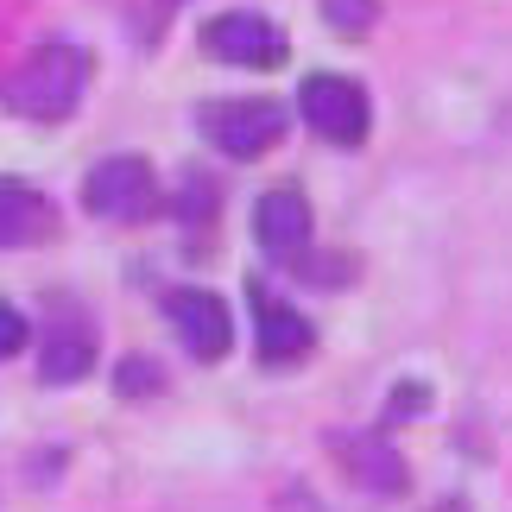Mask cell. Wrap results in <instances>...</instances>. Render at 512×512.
Instances as JSON below:
<instances>
[{"label":"cell","instance_id":"cell-8","mask_svg":"<svg viewBox=\"0 0 512 512\" xmlns=\"http://www.w3.org/2000/svg\"><path fill=\"white\" fill-rule=\"evenodd\" d=\"M57 234V203L26 177H0V247L19 253V247H45Z\"/></svg>","mask_w":512,"mask_h":512},{"label":"cell","instance_id":"cell-3","mask_svg":"<svg viewBox=\"0 0 512 512\" xmlns=\"http://www.w3.org/2000/svg\"><path fill=\"white\" fill-rule=\"evenodd\" d=\"M298 114L310 121V133L329 146H361L367 127H373V102L354 76H336V70H317L298 83Z\"/></svg>","mask_w":512,"mask_h":512},{"label":"cell","instance_id":"cell-4","mask_svg":"<svg viewBox=\"0 0 512 512\" xmlns=\"http://www.w3.org/2000/svg\"><path fill=\"white\" fill-rule=\"evenodd\" d=\"M196 127H203V140L215 152H228V159H260L285 140V108L279 102H260V95H241V102H209L196 114Z\"/></svg>","mask_w":512,"mask_h":512},{"label":"cell","instance_id":"cell-5","mask_svg":"<svg viewBox=\"0 0 512 512\" xmlns=\"http://www.w3.org/2000/svg\"><path fill=\"white\" fill-rule=\"evenodd\" d=\"M203 51L234 64V70H279L291 57V38H285V26L272 13L234 7V13H215L203 26Z\"/></svg>","mask_w":512,"mask_h":512},{"label":"cell","instance_id":"cell-13","mask_svg":"<svg viewBox=\"0 0 512 512\" xmlns=\"http://www.w3.org/2000/svg\"><path fill=\"white\" fill-rule=\"evenodd\" d=\"M32 342V323H26V310H13V304H0V361H13L19 348Z\"/></svg>","mask_w":512,"mask_h":512},{"label":"cell","instance_id":"cell-14","mask_svg":"<svg viewBox=\"0 0 512 512\" xmlns=\"http://www.w3.org/2000/svg\"><path fill=\"white\" fill-rule=\"evenodd\" d=\"M159 386H165V373L152 361H127L121 367V392H159Z\"/></svg>","mask_w":512,"mask_h":512},{"label":"cell","instance_id":"cell-1","mask_svg":"<svg viewBox=\"0 0 512 512\" xmlns=\"http://www.w3.org/2000/svg\"><path fill=\"white\" fill-rule=\"evenodd\" d=\"M89 51L70 45V38H51V45L26 51L19 64L0 76V108L19 114V121H70L89 95Z\"/></svg>","mask_w":512,"mask_h":512},{"label":"cell","instance_id":"cell-10","mask_svg":"<svg viewBox=\"0 0 512 512\" xmlns=\"http://www.w3.org/2000/svg\"><path fill=\"white\" fill-rule=\"evenodd\" d=\"M89 367H95V336H89V323L70 310L64 323H51V336H45V361H38V373H45V386H76Z\"/></svg>","mask_w":512,"mask_h":512},{"label":"cell","instance_id":"cell-6","mask_svg":"<svg viewBox=\"0 0 512 512\" xmlns=\"http://www.w3.org/2000/svg\"><path fill=\"white\" fill-rule=\"evenodd\" d=\"M165 317H171L177 342H184L196 361H222V354L234 348V317H228V304L215 298V291H203V285L165 291Z\"/></svg>","mask_w":512,"mask_h":512},{"label":"cell","instance_id":"cell-7","mask_svg":"<svg viewBox=\"0 0 512 512\" xmlns=\"http://www.w3.org/2000/svg\"><path fill=\"white\" fill-rule=\"evenodd\" d=\"M310 342H317V329H310V317H298L285 298H272L266 285H253V348H260L266 367H291L304 361Z\"/></svg>","mask_w":512,"mask_h":512},{"label":"cell","instance_id":"cell-11","mask_svg":"<svg viewBox=\"0 0 512 512\" xmlns=\"http://www.w3.org/2000/svg\"><path fill=\"white\" fill-rule=\"evenodd\" d=\"M336 449H342V462L354 468V481H361L367 494H380V500L405 494V462L386 437H336Z\"/></svg>","mask_w":512,"mask_h":512},{"label":"cell","instance_id":"cell-12","mask_svg":"<svg viewBox=\"0 0 512 512\" xmlns=\"http://www.w3.org/2000/svg\"><path fill=\"white\" fill-rule=\"evenodd\" d=\"M317 7L329 19V32H342V38H367L373 19H380V0H317Z\"/></svg>","mask_w":512,"mask_h":512},{"label":"cell","instance_id":"cell-9","mask_svg":"<svg viewBox=\"0 0 512 512\" xmlns=\"http://www.w3.org/2000/svg\"><path fill=\"white\" fill-rule=\"evenodd\" d=\"M253 241H260L272 260H298V253L310 247V203H304V190H266L260 203H253Z\"/></svg>","mask_w":512,"mask_h":512},{"label":"cell","instance_id":"cell-2","mask_svg":"<svg viewBox=\"0 0 512 512\" xmlns=\"http://www.w3.org/2000/svg\"><path fill=\"white\" fill-rule=\"evenodd\" d=\"M83 209L95 222H121V228H140L159 215V177H152L146 159H133V152H114V159L89 165L83 177Z\"/></svg>","mask_w":512,"mask_h":512}]
</instances>
